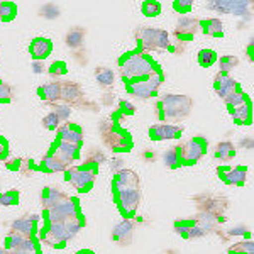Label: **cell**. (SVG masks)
<instances>
[{"mask_svg":"<svg viewBox=\"0 0 254 254\" xmlns=\"http://www.w3.org/2000/svg\"><path fill=\"white\" fill-rule=\"evenodd\" d=\"M237 64H239V58H237V56L227 55L219 60V68L222 73H231V69H234Z\"/></svg>","mask_w":254,"mask_h":254,"instance_id":"f35d334b","label":"cell"},{"mask_svg":"<svg viewBox=\"0 0 254 254\" xmlns=\"http://www.w3.org/2000/svg\"><path fill=\"white\" fill-rule=\"evenodd\" d=\"M191 107H193V100L187 95H163L154 105V112L156 117L163 124L166 122H180L185 121L190 116Z\"/></svg>","mask_w":254,"mask_h":254,"instance_id":"277c9868","label":"cell"},{"mask_svg":"<svg viewBox=\"0 0 254 254\" xmlns=\"http://www.w3.org/2000/svg\"><path fill=\"white\" fill-rule=\"evenodd\" d=\"M227 254H254V243L251 239L237 241L227 249Z\"/></svg>","mask_w":254,"mask_h":254,"instance_id":"1f68e13d","label":"cell"},{"mask_svg":"<svg viewBox=\"0 0 254 254\" xmlns=\"http://www.w3.org/2000/svg\"><path fill=\"white\" fill-rule=\"evenodd\" d=\"M39 220H41V215H38V214H27L24 217H19V219H15L14 222L10 224V232L36 237V234H38Z\"/></svg>","mask_w":254,"mask_h":254,"instance_id":"e0dca14e","label":"cell"},{"mask_svg":"<svg viewBox=\"0 0 254 254\" xmlns=\"http://www.w3.org/2000/svg\"><path fill=\"white\" fill-rule=\"evenodd\" d=\"M19 203V191L17 190H9L5 193L0 195V205H5V207H10V205H17Z\"/></svg>","mask_w":254,"mask_h":254,"instance_id":"60d3db41","label":"cell"},{"mask_svg":"<svg viewBox=\"0 0 254 254\" xmlns=\"http://www.w3.org/2000/svg\"><path fill=\"white\" fill-rule=\"evenodd\" d=\"M48 73L51 78H61V76H64L68 73V66L64 61H55V63H51V66L48 68Z\"/></svg>","mask_w":254,"mask_h":254,"instance_id":"74e56055","label":"cell"},{"mask_svg":"<svg viewBox=\"0 0 254 254\" xmlns=\"http://www.w3.org/2000/svg\"><path fill=\"white\" fill-rule=\"evenodd\" d=\"M80 147L81 144H71V142H64L56 139L51 149L41 159L39 168L46 173H60V171H66L76 159L80 158Z\"/></svg>","mask_w":254,"mask_h":254,"instance_id":"6da1fadb","label":"cell"},{"mask_svg":"<svg viewBox=\"0 0 254 254\" xmlns=\"http://www.w3.org/2000/svg\"><path fill=\"white\" fill-rule=\"evenodd\" d=\"M207 139L203 137H191L188 141L182 142L178 147V154H180V163L185 166L195 165L200 161V158L207 153Z\"/></svg>","mask_w":254,"mask_h":254,"instance_id":"ba28073f","label":"cell"},{"mask_svg":"<svg viewBox=\"0 0 254 254\" xmlns=\"http://www.w3.org/2000/svg\"><path fill=\"white\" fill-rule=\"evenodd\" d=\"M117 119L110 117L104 119L98 126L100 129V136L104 144L112 149L114 153H127V151L132 149V141L130 136L122 129V124L126 122V116H122L121 112L116 114Z\"/></svg>","mask_w":254,"mask_h":254,"instance_id":"3957f363","label":"cell"},{"mask_svg":"<svg viewBox=\"0 0 254 254\" xmlns=\"http://www.w3.org/2000/svg\"><path fill=\"white\" fill-rule=\"evenodd\" d=\"M5 251H31L39 253V244L36 237L15 234V232H9L5 237Z\"/></svg>","mask_w":254,"mask_h":254,"instance_id":"4fadbf2b","label":"cell"},{"mask_svg":"<svg viewBox=\"0 0 254 254\" xmlns=\"http://www.w3.org/2000/svg\"><path fill=\"white\" fill-rule=\"evenodd\" d=\"M85 41V31L80 29V27H75V29L68 31L66 36H64V44L71 49H78L83 46Z\"/></svg>","mask_w":254,"mask_h":254,"instance_id":"4dcf8cb0","label":"cell"},{"mask_svg":"<svg viewBox=\"0 0 254 254\" xmlns=\"http://www.w3.org/2000/svg\"><path fill=\"white\" fill-rule=\"evenodd\" d=\"M114 196H116L119 210L126 215V219H130V217L136 215L137 208L141 205V187L114 191Z\"/></svg>","mask_w":254,"mask_h":254,"instance_id":"30bf717a","label":"cell"},{"mask_svg":"<svg viewBox=\"0 0 254 254\" xmlns=\"http://www.w3.org/2000/svg\"><path fill=\"white\" fill-rule=\"evenodd\" d=\"M142 159H144V161H147V163H154L158 159V154L154 153L153 149H146L144 153H142Z\"/></svg>","mask_w":254,"mask_h":254,"instance_id":"11a10c76","label":"cell"},{"mask_svg":"<svg viewBox=\"0 0 254 254\" xmlns=\"http://www.w3.org/2000/svg\"><path fill=\"white\" fill-rule=\"evenodd\" d=\"M165 165L168 168H171V170H175V168L182 166V163H180V154H178V147H171V149H168L165 153Z\"/></svg>","mask_w":254,"mask_h":254,"instance_id":"8d00e7d4","label":"cell"},{"mask_svg":"<svg viewBox=\"0 0 254 254\" xmlns=\"http://www.w3.org/2000/svg\"><path fill=\"white\" fill-rule=\"evenodd\" d=\"M215 159L222 163L231 161L232 158L236 156V146L232 144L231 141H220L219 144L215 146V153H214Z\"/></svg>","mask_w":254,"mask_h":254,"instance_id":"f1b7e54d","label":"cell"},{"mask_svg":"<svg viewBox=\"0 0 254 254\" xmlns=\"http://www.w3.org/2000/svg\"><path fill=\"white\" fill-rule=\"evenodd\" d=\"M43 126L49 130H58V127L61 126V121L55 112H49L48 116L43 119Z\"/></svg>","mask_w":254,"mask_h":254,"instance_id":"bcb514c9","label":"cell"},{"mask_svg":"<svg viewBox=\"0 0 254 254\" xmlns=\"http://www.w3.org/2000/svg\"><path fill=\"white\" fill-rule=\"evenodd\" d=\"M51 107H53L51 112H55L56 116L60 117L61 122H63V121L68 122V117L71 116V107H69V105H66V104H53Z\"/></svg>","mask_w":254,"mask_h":254,"instance_id":"7bdbcfd3","label":"cell"},{"mask_svg":"<svg viewBox=\"0 0 254 254\" xmlns=\"http://www.w3.org/2000/svg\"><path fill=\"white\" fill-rule=\"evenodd\" d=\"M227 236L229 237H248V239H251V229H249L248 225H236V227L229 229Z\"/></svg>","mask_w":254,"mask_h":254,"instance_id":"f6af8a7d","label":"cell"},{"mask_svg":"<svg viewBox=\"0 0 254 254\" xmlns=\"http://www.w3.org/2000/svg\"><path fill=\"white\" fill-rule=\"evenodd\" d=\"M31 68H32V71H34L36 75H43V73L48 71L46 64H44V61H32Z\"/></svg>","mask_w":254,"mask_h":254,"instance_id":"816d5d0a","label":"cell"},{"mask_svg":"<svg viewBox=\"0 0 254 254\" xmlns=\"http://www.w3.org/2000/svg\"><path fill=\"white\" fill-rule=\"evenodd\" d=\"M61 102L66 105H76L80 107L85 102V92L81 85L75 81L61 80Z\"/></svg>","mask_w":254,"mask_h":254,"instance_id":"2e32d148","label":"cell"},{"mask_svg":"<svg viewBox=\"0 0 254 254\" xmlns=\"http://www.w3.org/2000/svg\"><path fill=\"white\" fill-rule=\"evenodd\" d=\"M248 53H249V58H251V60H253V43H251V44H249V51H248Z\"/></svg>","mask_w":254,"mask_h":254,"instance_id":"94428289","label":"cell"},{"mask_svg":"<svg viewBox=\"0 0 254 254\" xmlns=\"http://www.w3.org/2000/svg\"><path fill=\"white\" fill-rule=\"evenodd\" d=\"M165 81V75L161 71H156L154 75L146 76V78H139L134 81H127V92L132 97H137L141 100H147L158 95L159 87Z\"/></svg>","mask_w":254,"mask_h":254,"instance_id":"52a82bcc","label":"cell"},{"mask_svg":"<svg viewBox=\"0 0 254 254\" xmlns=\"http://www.w3.org/2000/svg\"><path fill=\"white\" fill-rule=\"evenodd\" d=\"M163 254H180L178 251H175V249H168V251H165Z\"/></svg>","mask_w":254,"mask_h":254,"instance_id":"91938a15","label":"cell"},{"mask_svg":"<svg viewBox=\"0 0 254 254\" xmlns=\"http://www.w3.org/2000/svg\"><path fill=\"white\" fill-rule=\"evenodd\" d=\"M214 88H215L217 95L222 98V100H225L231 93H234L236 90H239L241 87H239V83L231 76V73L219 71L214 76Z\"/></svg>","mask_w":254,"mask_h":254,"instance_id":"44dd1931","label":"cell"},{"mask_svg":"<svg viewBox=\"0 0 254 254\" xmlns=\"http://www.w3.org/2000/svg\"><path fill=\"white\" fill-rule=\"evenodd\" d=\"M161 12V3L159 2H154V0H149V2H144L142 3V14L146 17H156Z\"/></svg>","mask_w":254,"mask_h":254,"instance_id":"ab89813d","label":"cell"},{"mask_svg":"<svg viewBox=\"0 0 254 254\" xmlns=\"http://www.w3.org/2000/svg\"><path fill=\"white\" fill-rule=\"evenodd\" d=\"M200 31L210 38H222L224 36V24L220 19L210 17L205 20H200Z\"/></svg>","mask_w":254,"mask_h":254,"instance_id":"83f0119b","label":"cell"},{"mask_svg":"<svg viewBox=\"0 0 254 254\" xmlns=\"http://www.w3.org/2000/svg\"><path fill=\"white\" fill-rule=\"evenodd\" d=\"M95 80L102 88H110L116 83V73L107 66L95 68Z\"/></svg>","mask_w":254,"mask_h":254,"instance_id":"f546056e","label":"cell"},{"mask_svg":"<svg viewBox=\"0 0 254 254\" xmlns=\"http://www.w3.org/2000/svg\"><path fill=\"white\" fill-rule=\"evenodd\" d=\"M80 214V205L76 198H66L64 202H61L60 205H56L55 208L46 212V220L48 224H55V222H64V220L76 217Z\"/></svg>","mask_w":254,"mask_h":254,"instance_id":"8fae6325","label":"cell"},{"mask_svg":"<svg viewBox=\"0 0 254 254\" xmlns=\"http://www.w3.org/2000/svg\"><path fill=\"white\" fill-rule=\"evenodd\" d=\"M109 166H110V170H112V173H119V171L124 168V159H119V158L109 159Z\"/></svg>","mask_w":254,"mask_h":254,"instance_id":"f907efd6","label":"cell"},{"mask_svg":"<svg viewBox=\"0 0 254 254\" xmlns=\"http://www.w3.org/2000/svg\"><path fill=\"white\" fill-rule=\"evenodd\" d=\"M116 100H117V97H116V93L114 92H105L104 95H102V104L104 105H114L116 104Z\"/></svg>","mask_w":254,"mask_h":254,"instance_id":"db71d44e","label":"cell"},{"mask_svg":"<svg viewBox=\"0 0 254 254\" xmlns=\"http://www.w3.org/2000/svg\"><path fill=\"white\" fill-rule=\"evenodd\" d=\"M253 2H241V0H215L208 2L207 7L210 10H217L220 14H234V15H251Z\"/></svg>","mask_w":254,"mask_h":254,"instance_id":"7c38bea8","label":"cell"},{"mask_svg":"<svg viewBox=\"0 0 254 254\" xmlns=\"http://www.w3.org/2000/svg\"><path fill=\"white\" fill-rule=\"evenodd\" d=\"M139 185H141V183H139V176L136 171L122 168V170L114 176L112 190L121 191V190H126V188H137Z\"/></svg>","mask_w":254,"mask_h":254,"instance_id":"603a6c76","label":"cell"},{"mask_svg":"<svg viewBox=\"0 0 254 254\" xmlns=\"http://www.w3.org/2000/svg\"><path fill=\"white\" fill-rule=\"evenodd\" d=\"M17 14V7L12 2H0V22H9Z\"/></svg>","mask_w":254,"mask_h":254,"instance_id":"836d02e7","label":"cell"},{"mask_svg":"<svg viewBox=\"0 0 254 254\" xmlns=\"http://www.w3.org/2000/svg\"><path fill=\"white\" fill-rule=\"evenodd\" d=\"M38 95L43 98L44 102H48L49 105L60 104V100H61V80L48 81V83L41 85V87L38 88Z\"/></svg>","mask_w":254,"mask_h":254,"instance_id":"d4e9b609","label":"cell"},{"mask_svg":"<svg viewBox=\"0 0 254 254\" xmlns=\"http://www.w3.org/2000/svg\"><path fill=\"white\" fill-rule=\"evenodd\" d=\"M58 139L71 144H81L83 142V129L73 122H64L58 127Z\"/></svg>","mask_w":254,"mask_h":254,"instance_id":"cb8c5ba5","label":"cell"},{"mask_svg":"<svg viewBox=\"0 0 254 254\" xmlns=\"http://www.w3.org/2000/svg\"><path fill=\"white\" fill-rule=\"evenodd\" d=\"M98 173V166L92 165V163H85L81 166H69L66 171H64V180L71 185L75 190L81 191H90L95 183Z\"/></svg>","mask_w":254,"mask_h":254,"instance_id":"8992f818","label":"cell"},{"mask_svg":"<svg viewBox=\"0 0 254 254\" xmlns=\"http://www.w3.org/2000/svg\"><path fill=\"white\" fill-rule=\"evenodd\" d=\"M175 232L180 234L183 239H198L207 236L208 232L202 227V224L195 219H180L175 222Z\"/></svg>","mask_w":254,"mask_h":254,"instance_id":"5bb4252c","label":"cell"},{"mask_svg":"<svg viewBox=\"0 0 254 254\" xmlns=\"http://www.w3.org/2000/svg\"><path fill=\"white\" fill-rule=\"evenodd\" d=\"M183 134V127L176 124H154L149 127V137L154 141H168V139H178Z\"/></svg>","mask_w":254,"mask_h":254,"instance_id":"ffe728a7","label":"cell"},{"mask_svg":"<svg viewBox=\"0 0 254 254\" xmlns=\"http://www.w3.org/2000/svg\"><path fill=\"white\" fill-rule=\"evenodd\" d=\"M7 156H9V144H7V141L0 136V159L2 161H5Z\"/></svg>","mask_w":254,"mask_h":254,"instance_id":"f5cc1de1","label":"cell"},{"mask_svg":"<svg viewBox=\"0 0 254 254\" xmlns=\"http://www.w3.org/2000/svg\"><path fill=\"white\" fill-rule=\"evenodd\" d=\"M12 97H14L12 87L10 85H7L5 81L0 80V104H10Z\"/></svg>","mask_w":254,"mask_h":254,"instance_id":"ee69618b","label":"cell"},{"mask_svg":"<svg viewBox=\"0 0 254 254\" xmlns=\"http://www.w3.org/2000/svg\"><path fill=\"white\" fill-rule=\"evenodd\" d=\"M191 5H193L191 0H175L173 2V9L180 14H188L191 10Z\"/></svg>","mask_w":254,"mask_h":254,"instance_id":"c3c4849f","label":"cell"},{"mask_svg":"<svg viewBox=\"0 0 254 254\" xmlns=\"http://www.w3.org/2000/svg\"><path fill=\"white\" fill-rule=\"evenodd\" d=\"M5 254H39V253H31V251H7Z\"/></svg>","mask_w":254,"mask_h":254,"instance_id":"6f0895ef","label":"cell"},{"mask_svg":"<svg viewBox=\"0 0 254 254\" xmlns=\"http://www.w3.org/2000/svg\"><path fill=\"white\" fill-rule=\"evenodd\" d=\"M61 14L60 7L56 3H44L43 7L39 9V15L48 20H53V19H58Z\"/></svg>","mask_w":254,"mask_h":254,"instance_id":"e575fe53","label":"cell"},{"mask_svg":"<svg viewBox=\"0 0 254 254\" xmlns=\"http://www.w3.org/2000/svg\"><path fill=\"white\" fill-rule=\"evenodd\" d=\"M39 239L43 241V243L46 244V246H49V248H56V249L64 248V244L61 243V241L55 234H53V232H49L46 227H43L39 231Z\"/></svg>","mask_w":254,"mask_h":254,"instance_id":"d6a6232c","label":"cell"},{"mask_svg":"<svg viewBox=\"0 0 254 254\" xmlns=\"http://www.w3.org/2000/svg\"><path fill=\"white\" fill-rule=\"evenodd\" d=\"M196 58H198V64L208 68L217 61V55H215V51H212V49H200Z\"/></svg>","mask_w":254,"mask_h":254,"instance_id":"d590c367","label":"cell"},{"mask_svg":"<svg viewBox=\"0 0 254 254\" xmlns=\"http://www.w3.org/2000/svg\"><path fill=\"white\" fill-rule=\"evenodd\" d=\"M220 180L227 185L232 187H241L246 183V178H248V168L246 166H220L217 170Z\"/></svg>","mask_w":254,"mask_h":254,"instance_id":"d6986e66","label":"cell"},{"mask_svg":"<svg viewBox=\"0 0 254 254\" xmlns=\"http://www.w3.org/2000/svg\"><path fill=\"white\" fill-rule=\"evenodd\" d=\"M119 112L126 117H130L136 114V105L129 100H119Z\"/></svg>","mask_w":254,"mask_h":254,"instance_id":"7dc6e473","label":"cell"},{"mask_svg":"<svg viewBox=\"0 0 254 254\" xmlns=\"http://www.w3.org/2000/svg\"><path fill=\"white\" fill-rule=\"evenodd\" d=\"M195 205L200 214H210V215H224L229 208V200L224 195L215 193H200L195 196Z\"/></svg>","mask_w":254,"mask_h":254,"instance_id":"9c48e42d","label":"cell"},{"mask_svg":"<svg viewBox=\"0 0 254 254\" xmlns=\"http://www.w3.org/2000/svg\"><path fill=\"white\" fill-rule=\"evenodd\" d=\"M105 161H107V156H105L100 149H90L87 158H85V163H92V165H97V166Z\"/></svg>","mask_w":254,"mask_h":254,"instance_id":"b9f144b4","label":"cell"},{"mask_svg":"<svg viewBox=\"0 0 254 254\" xmlns=\"http://www.w3.org/2000/svg\"><path fill=\"white\" fill-rule=\"evenodd\" d=\"M7 251H5V249H3V248H0V254H5Z\"/></svg>","mask_w":254,"mask_h":254,"instance_id":"6125c7cd","label":"cell"},{"mask_svg":"<svg viewBox=\"0 0 254 254\" xmlns=\"http://www.w3.org/2000/svg\"><path fill=\"white\" fill-rule=\"evenodd\" d=\"M241 147H243V149H253V137H246V139H241Z\"/></svg>","mask_w":254,"mask_h":254,"instance_id":"9f6ffc18","label":"cell"},{"mask_svg":"<svg viewBox=\"0 0 254 254\" xmlns=\"http://www.w3.org/2000/svg\"><path fill=\"white\" fill-rule=\"evenodd\" d=\"M156 71H159V69L156 63H154V60L146 53L139 51V49L119 60V73L126 81L146 78V76L154 75Z\"/></svg>","mask_w":254,"mask_h":254,"instance_id":"7a4b0ae2","label":"cell"},{"mask_svg":"<svg viewBox=\"0 0 254 254\" xmlns=\"http://www.w3.org/2000/svg\"><path fill=\"white\" fill-rule=\"evenodd\" d=\"M200 31V20L196 17H182L176 22L173 31L175 39L180 43H188L193 39V36Z\"/></svg>","mask_w":254,"mask_h":254,"instance_id":"9a60e30c","label":"cell"},{"mask_svg":"<svg viewBox=\"0 0 254 254\" xmlns=\"http://www.w3.org/2000/svg\"><path fill=\"white\" fill-rule=\"evenodd\" d=\"M229 112H231L236 124L239 126L251 124L253 114H251V104H249V100H244L243 104L236 105V107H229Z\"/></svg>","mask_w":254,"mask_h":254,"instance_id":"4316f807","label":"cell"},{"mask_svg":"<svg viewBox=\"0 0 254 254\" xmlns=\"http://www.w3.org/2000/svg\"><path fill=\"white\" fill-rule=\"evenodd\" d=\"M136 39L139 44V51L146 53V55H149L151 51H165L171 44L168 31L154 29V27H141V29H137Z\"/></svg>","mask_w":254,"mask_h":254,"instance_id":"5b68a950","label":"cell"},{"mask_svg":"<svg viewBox=\"0 0 254 254\" xmlns=\"http://www.w3.org/2000/svg\"><path fill=\"white\" fill-rule=\"evenodd\" d=\"M66 198H69L68 193L58 187H44L43 191H41V205H43L44 212L55 208L56 205H60L61 202H64Z\"/></svg>","mask_w":254,"mask_h":254,"instance_id":"7402d4cb","label":"cell"},{"mask_svg":"<svg viewBox=\"0 0 254 254\" xmlns=\"http://www.w3.org/2000/svg\"><path fill=\"white\" fill-rule=\"evenodd\" d=\"M76 254H93V251H90V249H83V251H78Z\"/></svg>","mask_w":254,"mask_h":254,"instance_id":"680465c9","label":"cell"},{"mask_svg":"<svg viewBox=\"0 0 254 254\" xmlns=\"http://www.w3.org/2000/svg\"><path fill=\"white\" fill-rule=\"evenodd\" d=\"M134 229H136V222L132 219H122L112 229V241L117 246H129L132 243Z\"/></svg>","mask_w":254,"mask_h":254,"instance_id":"ac0fdd59","label":"cell"},{"mask_svg":"<svg viewBox=\"0 0 254 254\" xmlns=\"http://www.w3.org/2000/svg\"><path fill=\"white\" fill-rule=\"evenodd\" d=\"M31 56L34 61H44L51 55L53 51V43L48 38H36L29 46Z\"/></svg>","mask_w":254,"mask_h":254,"instance_id":"484cf974","label":"cell"},{"mask_svg":"<svg viewBox=\"0 0 254 254\" xmlns=\"http://www.w3.org/2000/svg\"><path fill=\"white\" fill-rule=\"evenodd\" d=\"M32 171H34V166H32V159L29 158H22L20 159V166L17 173L24 175V176H31Z\"/></svg>","mask_w":254,"mask_h":254,"instance_id":"681fc988","label":"cell"}]
</instances>
